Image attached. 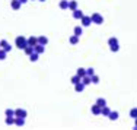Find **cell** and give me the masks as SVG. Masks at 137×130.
I'll use <instances>...</instances> for the list:
<instances>
[{"label": "cell", "instance_id": "6da1fadb", "mask_svg": "<svg viewBox=\"0 0 137 130\" xmlns=\"http://www.w3.org/2000/svg\"><path fill=\"white\" fill-rule=\"evenodd\" d=\"M15 45H16L19 50H25V47L28 45V38L24 37V35L16 37V40H15Z\"/></svg>", "mask_w": 137, "mask_h": 130}, {"label": "cell", "instance_id": "7a4b0ae2", "mask_svg": "<svg viewBox=\"0 0 137 130\" xmlns=\"http://www.w3.org/2000/svg\"><path fill=\"white\" fill-rule=\"evenodd\" d=\"M90 19H92V24H95V25H102L104 24V16H102L101 13H92L90 15Z\"/></svg>", "mask_w": 137, "mask_h": 130}, {"label": "cell", "instance_id": "3957f363", "mask_svg": "<svg viewBox=\"0 0 137 130\" xmlns=\"http://www.w3.org/2000/svg\"><path fill=\"white\" fill-rule=\"evenodd\" d=\"M80 24H82V26H89V25L92 24V19H90V16L83 15V16H82V19H80Z\"/></svg>", "mask_w": 137, "mask_h": 130}, {"label": "cell", "instance_id": "277c9868", "mask_svg": "<svg viewBox=\"0 0 137 130\" xmlns=\"http://www.w3.org/2000/svg\"><path fill=\"white\" fill-rule=\"evenodd\" d=\"M21 6H22V3L19 0H10V7H12L13 10H19Z\"/></svg>", "mask_w": 137, "mask_h": 130}, {"label": "cell", "instance_id": "5b68a950", "mask_svg": "<svg viewBox=\"0 0 137 130\" xmlns=\"http://www.w3.org/2000/svg\"><path fill=\"white\" fill-rule=\"evenodd\" d=\"M28 116V112L26 110H22V108H18V110H15V117H26Z\"/></svg>", "mask_w": 137, "mask_h": 130}, {"label": "cell", "instance_id": "8992f818", "mask_svg": "<svg viewBox=\"0 0 137 130\" xmlns=\"http://www.w3.org/2000/svg\"><path fill=\"white\" fill-rule=\"evenodd\" d=\"M34 51L38 54H42L44 51H45V45H42V44H36L35 47H34Z\"/></svg>", "mask_w": 137, "mask_h": 130}, {"label": "cell", "instance_id": "52a82bcc", "mask_svg": "<svg viewBox=\"0 0 137 130\" xmlns=\"http://www.w3.org/2000/svg\"><path fill=\"white\" fill-rule=\"evenodd\" d=\"M36 44H38V38H36V37H29V38H28V45L35 47Z\"/></svg>", "mask_w": 137, "mask_h": 130}, {"label": "cell", "instance_id": "ba28073f", "mask_svg": "<svg viewBox=\"0 0 137 130\" xmlns=\"http://www.w3.org/2000/svg\"><path fill=\"white\" fill-rule=\"evenodd\" d=\"M69 2H70V0H61V2H60V9H61V10H67V9H69Z\"/></svg>", "mask_w": 137, "mask_h": 130}, {"label": "cell", "instance_id": "9c48e42d", "mask_svg": "<svg viewBox=\"0 0 137 130\" xmlns=\"http://www.w3.org/2000/svg\"><path fill=\"white\" fill-rule=\"evenodd\" d=\"M118 117H120L118 111H111V112H109V116H108V118H109L111 121H115V120H118Z\"/></svg>", "mask_w": 137, "mask_h": 130}, {"label": "cell", "instance_id": "30bf717a", "mask_svg": "<svg viewBox=\"0 0 137 130\" xmlns=\"http://www.w3.org/2000/svg\"><path fill=\"white\" fill-rule=\"evenodd\" d=\"M15 124H16V126H19V127L25 126V118L24 117H15Z\"/></svg>", "mask_w": 137, "mask_h": 130}, {"label": "cell", "instance_id": "8fae6325", "mask_svg": "<svg viewBox=\"0 0 137 130\" xmlns=\"http://www.w3.org/2000/svg\"><path fill=\"white\" fill-rule=\"evenodd\" d=\"M101 108H102V107H99L98 104L92 105V114H95V116H99V114H101Z\"/></svg>", "mask_w": 137, "mask_h": 130}, {"label": "cell", "instance_id": "7c38bea8", "mask_svg": "<svg viewBox=\"0 0 137 130\" xmlns=\"http://www.w3.org/2000/svg\"><path fill=\"white\" fill-rule=\"evenodd\" d=\"M76 9H77V2H76V0H70V2H69V10H76Z\"/></svg>", "mask_w": 137, "mask_h": 130}, {"label": "cell", "instance_id": "4fadbf2b", "mask_svg": "<svg viewBox=\"0 0 137 130\" xmlns=\"http://www.w3.org/2000/svg\"><path fill=\"white\" fill-rule=\"evenodd\" d=\"M109 112H111V110H109V107H108V105H105V107H102V108H101V114L104 116V117H108Z\"/></svg>", "mask_w": 137, "mask_h": 130}, {"label": "cell", "instance_id": "5bb4252c", "mask_svg": "<svg viewBox=\"0 0 137 130\" xmlns=\"http://www.w3.org/2000/svg\"><path fill=\"white\" fill-rule=\"evenodd\" d=\"M82 83H83L85 86L90 85V83H92V77H90V76H88V75H86V76H83V77H82Z\"/></svg>", "mask_w": 137, "mask_h": 130}, {"label": "cell", "instance_id": "9a60e30c", "mask_svg": "<svg viewBox=\"0 0 137 130\" xmlns=\"http://www.w3.org/2000/svg\"><path fill=\"white\" fill-rule=\"evenodd\" d=\"M83 89H85V85L82 83V80L74 85V91H76V92H83Z\"/></svg>", "mask_w": 137, "mask_h": 130}, {"label": "cell", "instance_id": "2e32d148", "mask_svg": "<svg viewBox=\"0 0 137 130\" xmlns=\"http://www.w3.org/2000/svg\"><path fill=\"white\" fill-rule=\"evenodd\" d=\"M82 16H83V12H82V10H79V9L73 10V18L74 19H82Z\"/></svg>", "mask_w": 137, "mask_h": 130}, {"label": "cell", "instance_id": "e0dca14e", "mask_svg": "<svg viewBox=\"0 0 137 130\" xmlns=\"http://www.w3.org/2000/svg\"><path fill=\"white\" fill-rule=\"evenodd\" d=\"M38 44H42V45H47V44H48V38H47V37H44V35L38 37Z\"/></svg>", "mask_w": 137, "mask_h": 130}, {"label": "cell", "instance_id": "ac0fdd59", "mask_svg": "<svg viewBox=\"0 0 137 130\" xmlns=\"http://www.w3.org/2000/svg\"><path fill=\"white\" fill-rule=\"evenodd\" d=\"M79 40H80V37H77V35H72V37H70V40H69V41H70V44H73V45H76V44L79 42Z\"/></svg>", "mask_w": 137, "mask_h": 130}, {"label": "cell", "instance_id": "d6986e66", "mask_svg": "<svg viewBox=\"0 0 137 130\" xmlns=\"http://www.w3.org/2000/svg\"><path fill=\"white\" fill-rule=\"evenodd\" d=\"M76 75H77V76H80V77L86 76V69H83V67H79L77 72H76Z\"/></svg>", "mask_w": 137, "mask_h": 130}, {"label": "cell", "instance_id": "ffe728a7", "mask_svg": "<svg viewBox=\"0 0 137 130\" xmlns=\"http://www.w3.org/2000/svg\"><path fill=\"white\" fill-rule=\"evenodd\" d=\"M95 104H98L99 107H105L107 105V100H105V98H98Z\"/></svg>", "mask_w": 137, "mask_h": 130}, {"label": "cell", "instance_id": "44dd1931", "mask_svg": "<svg viewBox=\"0 0 137 130\" xmlns=\"http://www.w3.org/2000/svg\"><path fill=\"white\" fill-rule=\"evenodd\" d=\"M82 80V77L80 76H77V75H74V76H72V79H70V82L73 83V85H76V83H79Z\"/></svg>", "mask_w": 137, "mask_h": 130}, {"label": "cell", "instance_id": "7402d4cb", "mask_svg": "<svg viewBox=\"0 0 137 130\" xmlns=\"http://www.w3.org/2000/svg\"><path fill=\"white\" fill-rule=\"evenodd\" d=\"M82 34H83V28L82 26H74V35L80 37Z\"/></svg>", "mask_w": 137, "mask_h": 130}, {"label": "cell", "instance_id": "603a6c76", "mask_svg": "<svg viewBox=\"0 0 137 130\" xmlns=\"http://www.w3.org/2000/svg\"><path fill=\"white\" fill-rule=\"evenodd\" d=\"M24 51H25V54H26V56H31V54L34 53V47H31V45H26Z\"/></svg>", "mask_w": 137, "mask_h": 130}, {"label": "cell", "instance_id": "cb8c5ba5", "mask_svg": "<svg viewBox=\"0 0 137 130\" xmlns=\"http://www.w3.org/2000/svg\"><path fill=\"white\" fill-rule=\"evenodd\" d=\"M115 44H118V40H117L115 37H111V38L108 40V45L111 47V45H115Z\"/></svg>", "mask_w": 137, "mask_h": 130}, {"label": "cell", "instance_id": "d4e9b609", "mask_svg": "<svg viewBox=\"0 0 137 130\" xmlns=\"http://www.w3.org/2000/svg\"><path fill=\"white\" fill-rule=\"evenodd\" d=\"M130 117L131 118H137V107H134V108H131L130 110Z\"/></svg>", "mask_w": 137, "mask_h": 130}, {"label": "cell", "instance_id": "484cf974", "mask_svg": "<svg viewBox=\"0 0 137 130\" xmlns=\"http://www.w3.org/2000/svg\"><path fill=\"white\" fill-rule=\"evenodd\" d=\"M38 57H40V54L34 51V53L29 56V60H31V61H36V60H38Z\"/></svg>", "mask_w": 137, "mask_h": 130}, {"label": "cell", "instance_id": "4316f807", "mask_svg": "<svg viewBox=\"0 0 137 130\" xmlns=\"http://www.w3.org/2000/svg\"><path fill=\"white\" fill-rule=\"evenodd\" d=\"M5 114H6V117H15V111L10 110V108H7L6 111H5Z\"/></svg>", "mask_w": 137, "mask_h": 130}, {"label": "cell", "instance_id": "83f0119b", "mask_svg": "<svg viewBox=\"0 0 137 130\" xmlns=\"http://www.w3.org/2000/svg\"><path fill=\"white\" fill-rule=\"evenodd\" d=\"M6 124H7V126L15 124V117H6Z\"/></svg>", "mask_w": 137, "mask_h": 130}, {"label": "cell", "instance_id": "f1b7e54d", "mask_svg": "<svg viewBox=\"0 0 137 130\" xmlns=\"http://www.w3.org/2000/svg\"><path fill=\"white\" fill-rule=\"evenodd\" d=\"M6 56H7V53L3 50V48H0V60H5L6 59Z\"/></svg>", "mask_w": 137, "mask_h": 130}, {"label": "cell", "instance_id": "f546056e", "mask_svg": "<svg viewBox=\"0 0 137 130\" xmlns=\"http://www.w3.org/2000/svg\"><path fill=\"white\" fill-rule=\"evenodd\" d=\"M86 75H88V76H93V75H95V70H93V69H92V67H89V69H86Z\"/></svg>", "mask_w": 137, "mask_h": 130}, {"label": "cell", "instance_id": "4dcf8cb0", "mask_svg": "<svg viewBox=\"0 0 137 130\" xmlns=\"http://www.w3.org/2000/svg\"><path fill=\"white\" fill-rule=\"evenodd\" d=\"M111 51H112V53H117V51H118L120 50V44H115V45H111Z\"/></svg>", "mask_w": 137, "mask_h": 130}, {"label": "cell", "instance_id": "1f68e13d", "mask_svg": "<svg viewBox=\"0 0 137 130\" xmlns=\"http://www.w3.org/2000/svg\"><path fill=\"white\" fill-rule=\"evenodd\" d=\"M7 45H9V42H7L6 40H2V41H0V47H2V48L7 47Z\"/></svg>", "mask_w": 137, "mask_h": 130}, {"label": "cell", "instance_id": "d6a6232c", "mask_svg": "<svg viewBox=\"0 0 137 130\" xmlns=\"http://www.w3.org/2000/svg\"><path fill=\"white\" fill-rule=\"evenodd\" d=\"M92 83H99V76L93 75V76H92Z\"/></svg>", "mask_w": 137, "mask_h": 130}, {"label": "cell", "instance_id": "836d02e7", "mask_svg": "<svg viewBox=\"0 0 137 130\" xmlns=\"http://www.w3.org/2000/svg\"><path fill=\"white\" fill-rule=\"evenodd\" d=\"M19 2H21V3H22V5H25V3H26V2H28V0H19Z\"/></svg>", "mask_w": 137, "mask_h": 130}, {"label": "cell", "instance_id": "e575fe53", "mask_svg": "<svg viewBox=\"0 0 137 130\" xmlns=\"http://www.w3.org/2000/svg\"><path fill=\"white\" fill-rule=\"evenodd\" d=\"M134 126H136V129H137V118H134Z\"/></svg>", "mask_w": 137, "mask_h": 130}, {"label": "cell", "instance_id": "d590c367", "mask_svg": "<svg viewBox=\"0 0 137 130\" xmlns=\"http://www.w3.org/2000/svg\"><path fill=\"white\" fill-rule=\"evenodd\" d=\"M40 2H45V0H40Z\"/></svg>", "mask_w": 137, "mask_h": 130}, {"label": "cell", "instance_id": "8d00e7d4", "mask_svg": "<svg viewBox=\"0 0 137 130\" xmlns=\"http://www.w3.org/2000/svg\"><path fill=\"white\" fill-rule=\"evenodd\" d=\"M0 48H2V47H0Z\"/></svg>", "mask_w": 137, "mask_h": 130}]
</instances>
